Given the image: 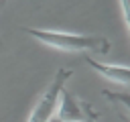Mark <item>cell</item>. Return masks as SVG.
Masks as SVG:
<instances>
[{
	"label": "cell",
	"mask_w": 130,
	"mask_h": 122,
	"mask_svg": "<svg viewBox=\"0 0 130 122\" xmlns=\"http://www.w3.org/2000/svg\"><path fill=\"white\" fill-rule=\"evenodd\" d=\"M22 30L35 37L37 41H41L43 45H49L61 51H91L98 55H108L112 49L110 39L98 37V35H75V33L45 30V28H30V26H22Z\"/></svg>",
	"instance_id": "obj_1"
},
{
	"label": "cell",
	"mask_w": 130,
	"mask_h": 122,
	"mask_svg": "<svg viewBox=\"0 0 130 122\" xmlns=\"http://www.w3.org/2000/svg\"><path fill=\"white\" fill-rule=\"evenodd\" d=\"M71 73H73V71H71V69H65V67H61V69L55 73L53 81L47 85V89H45V92L39 96V100L35 102V106H32L26 122H51V120H53V116H55V112H57V106H59V96H61V92L65 89V83H67V79L71 77Z\"/></svg>",
	"instance_id": "obj_2"
},
{
	"label": "cell",
	"mask_w": 130,
	"mask_h": 122,
	"mask_svg": "<svg viewBox=\"0 0 130 122\" xmlns=\"http://www.w3.org/2000/svg\"><path fill=\"white\" fill-rule=\"evenodd\" d=\"M55 116L59 122H98V118H100V114L91 108V104L79 100L69 89L61 92Z\"/></svg>",
	"instance_id": "obj_3"
},
{
	"label": "cell",
	"mask_w": 130,
	"mask_h": 122,
	"mask_svg": "<svg viewBox=\"0 0 130 122\" xmlns=\"http://www.w3.org/2000/svg\"><path fill=\"white\" fill-rule=\"evenodd\" d=\"M85 63L89 67H93L98 73H102L104 77L116 81V83H122V85H128L130 81V69L126 65H106V63H100L91 57H85Z\"/></svg>",
	"instance_id": "obj_4"
},
{
	"label": "cell",
	"mask_w": 130,
	"mask_h": 122,
	"mask_svg": "<svg viewBox=\"0 0 130 122\" xmlns=\"http://www.w3.org/2000/svg\"><path fill=\"white\" fill-rule=\"evenodd\" d=\"M120 10H122V16H124L126 26L130 28V0H120Z\"/></svg>",
	"instance_id": "obj_5"
},
{
	"label": "cell",
	"mask_w": 130,
	"mask_h": 122,
	"mask_svg": "<svg viewBox=\"0 0 130 122\" xmlns=\"http://www.w3.org/2000/svg\"><path fill=\"white\" fill-rule=\"evenodd\" d=\"M0 6H2V0H0ZM0 47H2V37H0Z\"/></svg>",
	"instance_id": "obj_6"
}]
</instances>
